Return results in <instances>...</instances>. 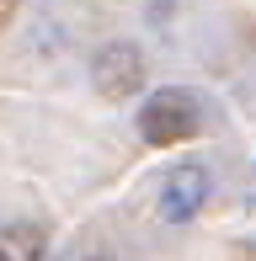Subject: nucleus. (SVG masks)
<instances>
[{
	"label": "nucleus",
	"instance_id": "1",
	"mask_svg": "<svg viewBox=\"0 0 256 261\" xmlns=\"http://www.w3.org/2000/svg\"><path fill=\"white\" fill-rule=\"evenodd\" d=\"M139 134H144V144H155V149L182 144L187 134H197V101L187 91H176V86L149 91L144 107H139Z\"/></svg>",
	"mask_w": 256,
	"mask_h": 261
},
{
	"label": "nucleus",
	"instance_id": "2",
	"mask_svg": "<svg viewBox=\"0 0 256 261\" xmlns=\"http://www.w3.org/2000/svg\"><path fill=\"white\" fill-rule=\"evenodd\" d=\"M91 80H96L101 96H134L139 86H144V54L134 48V43H107V48L96 54V64H91Z\"/></svg>",
	"mask_w": 256,
	"mask_h": 261
},
{
	"label": "nucleus",
	"instance_id": "5",
	"mask_svg": "<svg viewBox=\"0 0 256 261\" xmlns=\"http://www.w3.org/2000/svg\"><path fill=\"white\" fill-rule=\"evenodd\" d=\"M91 261H101V256H91Z\"/></svg>",
	"mask_w": 256,
	"mask_h": 261
},
{
	"label": "nucleus",
	"instance_id": "4",
	"mask_svg": "<svg viewBox=\"0 0 256 261\" xmlns=\"http://www.w3.org/2000/svg\"><path fill=\"white\" fill-rule=\"evenodd\" d=\"M38 256H43L38 224H6V261H38Z\"/></svg>",
	"mask_w": 256,
	"mask_h": 261
},
{
	"label": "nucleus",
	"instance_id": "3",
	"mask_svg": "<svg viewBox=\"0 0 256 261\" xmlns=\"http://www.w3.org/2000/svg\"><path fill=\"white\" fill-rule=\"evenodd\" d=\"M203 203H208V165H182L166 176V187H160V219L166 224H187Z\"/></svg>",
	"mask_w": 256,
	"mask_h": 261
}]
</instances>
